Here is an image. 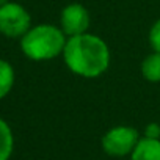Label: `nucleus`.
I'll list each match as a JSON object with an SVG mask.
<instances>
[{
  "mask_svg": "<svg viewBox=\"0 0 160 160\" xmlns=\"http://www.w3.org/2000/svg\"><path fill=\"white\" fill-rule=\"evenodd\" d=\"M63 60L72 74L83 78H96L110 66V49L102 38L85 32L68 38Z\"/></svg>",
  "mask_w": 160,
  "mask_h": 160,
  "instance_id": "1",
  "label": "nucleus"
},
{
  "mask_svg": "<svg viewBox=\"0 0 160 160\" xmlns=\"http://www.w3.org/2000/svg\"><path fill=\"white\" fill-rule=\"evenodd\" d=\"M66 41L61 27L39 24L30 27V30L21 38V49L22 53L33 61H47L63 55Z\"/></svg>",
  "mask_w": 160,
  "mask_h": 160,
  "instance_id": "2",
  "label": "nucleus"
},
{
  "mask_svg": "<svg viewBox=\"0 0 160 160\" xmlns=\"http://www.w3.org/2000/svg\"><path fill=\"white\" fill-rule=\"evenodd\" d=\"M32 27L28 11L14 2L0 7V33L7 38H22Z\"/></svg>",
  "mask_w": 160,
  "mask_h": 160,
  "instance_id": "3",
  "label": "nucleus"
},
{
  "mask_svg": "<svg viewBox=\"0 0 160 160\" xmlns=\"http://www.w3.org/2000/svg\"><path fill=\"white\" fill-rule=\"evenodd\" d=\"M138 140H140L138 132L133 127L116 126V127H112L102 137V148L108 155L122 157V155L132 154Z\"/></svg>",
  "mask_w": 160,
  "mask_h": 160,
  "instance_id": "4",
  "label": "nucleus"
},
{
  "mask_svg": "<svg viewBox=\"0 0 160 160\" xmlns=\"http://www.w3.org/2000/svg\"><path fill=\"white\" fill-rule=\"evenodd\" d=\"M60 24L66 36L82 35L90 27V13L83 5L71 3L63 8L60 16Z\"/></svg>",
  "mask_w": 160,
  "mask_h": 160,
  "instance_id": "5",
  "label": "nucleus"
},
{
  "mask_svg": "<svg viewBox=\"0 0 160 160\" xmlns=\"http://www.w3.org/2000/svg\"><path fill=\"white\" fill-rule=\"evenodd\" d=\"M132 160H160V138H140L132 151Z\"/></svg>",
  "mask_w": 160,
  "mask_h": 160,
  "instance_id": "6",
  "label": "nucleus"
},
{
  "mask_svg": "<svg viewBox=\"0 0 160 160\" xmlns=\"http://www.w3.org/2000/svg\"><path fill=\"white\" fill-rule=\"evenodd\" d=\"M141 74L148 82H160V52L149 53L141 63Z\"/></svg>",
  "mask_w": 160,
  "mask_h": 160,
  "instance_id": "7",
  "label": "nucleus"
},
{
  "mask_svg": "<svg viewBox=\"0 0 160 160\" xmlns=\"http://www.w3.org/2000/svg\"><path fill=\"white\" fill-rule=\"evenodd\" d=\"M14 68L3 58H0V99L10 94L14 85Z\"/></svg>",
  "mask_w": 160,
  "mask_h": 160,
  "instance_id": "8",
  "label": "nucleus"
},
{
  "mask_svg": "<svg viewBox=\"0 0 160 160\" xmlns=\"http://www.w3.org/2000/svg\"><path fill=\"white\" fill-rule=\"evenodd\" d=\"M13 132L7 121L0 118V160H8L13 152Z\"/></svg>",
  "mask_w": 160,
  "mask_h": 160,
  "instance_id": "9",
  "label": "nucleus"
},
{
  "mask_svg": "<svg viewBox=\"0 0 160 160\" xmlns=\"http://www.w3.org/2000/svg\"><path fill=\"white\" fill-rule=\"evenodd\" d=\"M149 44L155 52H160V19H157L149 30Z\"/></svg>",
  "mask_w": 160,
  "mask_h": 160,
  "instance_id": "10",
  "label": "nucleus"
},
{
  "mask_svg": "<svg viewBox=\"0 0 160 160\" xmlns=\"http://www.w3.org/2000/svg\"><path fill=\"white\" fill-rule=\"evenodd\" d=\"M144 137L148 138H160V126L157 122H151L144 129Z\"/></svg>",
  "mask_w": 160,
  "mask_h": 160,
  "instance_id": "11",
  "label": "nucleus"
},
{
  "mask_svg": "<svg viewBox=\"0 0 160 160\" xmlns=\"http://www.w3.org/2000/svg\"><path fill=\"white\" fill-rule=\"evenodd\" d=\"M8 2H10V0H0V7L5 5V3H8Z\"/></svg>",
  "mask_w": 160,
  "mask_h": 160,
  "instance_id": "12",
  "label": "nucleus"
}]
</instances>
